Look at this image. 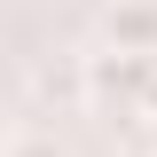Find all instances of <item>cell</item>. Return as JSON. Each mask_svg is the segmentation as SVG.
<instances>
[{
  "instance_id": "1",
  "label": "cell",
  "mask_w": 157,
  "mask_h": 157,
  "mask_svg": "<svg viewBox=\"0 0 157 157\" xmlns=\"http://www.w3.org/2000/svg\"><path fill=\"white\" fill-rule=\"evenodd\" d=\"M86 102L102 118H134V102H141V55H126V47L86 55Z\"/></svg>"
},
{
  "instance_id": "2",
  "label": "cell",
  "mask_w": 157,
  "mask_h": 157,
  "mask_svg": "<svg viewBox=\"0 0 157 157\" xmlns=\"http://www.w3.org/2000/svg\"><path fill=\"white\" fill-rule=\"evenodd\" d=\"M102 47L157 55V0H110V8H102Z\"/></svg>"
},
{
  "instance_id": "3",
  "label": "cell",
  "mask_w": 157,
  "mask_h": 157,
  "mask_svg": "<svg viewBox=\"0 0 157 157\" xmlns=\"http://www.w3.org/2000/svg\"><path fill=\"white\" fill-rule=\"evenodd\" d=\"M0 157H71V141H55V134H16V141H0Z\"/></svg>"
},
{
  "instance_id": "4",
  "label": "cell",
  "mask_w": 157,
  "mask_h": 157,
  "mask_svg": "<svg viewBox=\"0 0 157 157\" xmlns=\"http://www.w3.org/2000/svg\"><path fill=\"white\" fill-rule=\"evenodd\" d=\"M141 126H157V55H141V102H134Z\"/></svg>"
},
{
  "instance_id": "5",
  "label": "cell",
  "mask_w": 157,
  "mask_h": 157,
  "mask_svg": "<svg viewBox=\"0 0 157 157\" xmlns=\"http://www.w3.org/2000/svg\"><path fill=\"white\" fill-rule=\"evenodd\" d=\"M149 134H157V126H149Z\"/></svg>"
}]
</instances>
